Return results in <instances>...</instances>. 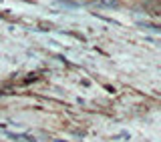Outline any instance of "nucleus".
<instances>
[{"instance_id":"1","label":"nucleus","mask_w":161,"mask_h":142,"mask_svg":"<svg viewBox=\"0 0 161 142\" xmlns=\"http://www.w3.org/2000/svg\"><path fill=\"white\" fill-rule=\"evenodd\" d=\"M58 4H60V6H64V8H77L79 6L77 2H69V0H60Z\"/></svg>"}]
</instances>
